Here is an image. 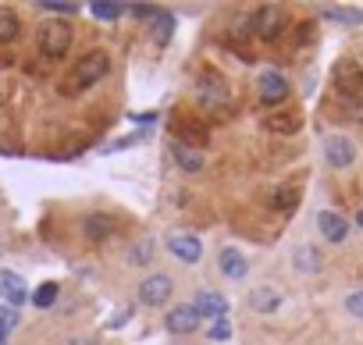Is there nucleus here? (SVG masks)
Segmentation results:
<instances>
[{
  "mask_svg": "<svg viewBox=\"0 0 363 345\" xmlns=\"http://www.w3.org/2000/svg\"><path fill=\"white\" fill-rule=\"evenodd\" d=\"M107 72H111V61H107V54H100V50H96V54H86V57L75 64V72H72V75H75V82H68V86H65V93L86 89V86L100 82Z\"/></svg>",
  "mask_w": 363,
  "mask_h": 345,
  "instance_id": "f257e3e1",
  "label": "nucleus"
},
{
  "mask_svg": "<svg viewBox=\"0 0 363 345\" xmlns=\"http://www.w3.org/2000/svg\"><path fill=\"white\" fill-rule=\"evenodd\" d=\"M68 47H72V26L61 22V18L43 22V29H40V50L47 57H61V54H68Z\"/></svg>",
  "mask_w": 363,
  "mask_h": 345,
  "instance_id": "f03ea898",
  "label": "nucleus"
},
{
  "mask_svg": "<svg viewBox=\"0 0 363 345\" xmlns=\"http://www.w3.org/2000/svg\"><path fill=\"white\" fill-rule=\"evenodd\" d=\"M171 292H174V281H171L167 274H150V278L139 285V302H146V306H160V302L171 299Z\"/></svg>",
  "mask_w": 363,
  "mask_h": 345,
  "instance_id": "7ed1b4c3",
  "label": "nucleus"
},
{
  "mask_svg": "<svg viewBox=\"0 0 363 345\" xmlns=\"http://www.w3.org/2000/svg\"><path fill=\"white\" fill-rule=\"evenodd\" d=\"M335 86H338L342 96L356 100V96L363 93V68H359L356 61H342V64L335 68Z\"/></svg>",
  "mask_w": 363,
  "mask_h": 345,
  "instance_id": "20e7f679",
  "label": "nucleus"
},
{
  "mask_svg": "<svg viewBox=\"0 0 363 345\" xmlns=\"http://www.w3.org/2000/svg\"><path fill=\"white\" fill-rule=\"evenodd\" d=\"M281 29H285V15H281L278 8H260V11L253 15V33H257L260 40H278Z\"/></svg>",
  "mask_w": 363,
  "mask_h": 345,
  "instance_id": "39448f33",
  "label": "nucleus"
},
{
  "mask_svg": "<svg viewBox=\"0 0 363 345\" xmlns=\"http://www.w3.org/2000/svg\"><path fill=\"white\" fill-rule=\"evenodd\" d=\"M324 160H328L331 167H349V164L356 160V146H352L345 135H331V139L324 142Z\"/></svg>",
  "mask_w": 363,
  "mask_h": 345,
  "instance_id": "423d86ee",
  "label": "nucleus"
},
{
  "mask_svg": "<svg viewBox=\"0 0 363 345\" xmlns=\"http://www.w3.org/2000/svg\"><path fill=\"white\" fill-rule=\"evenodd\" d=\"M0 299H4L11 310H15V306H22V302L29 299L26 281H22L18 274H11V271H0Z\"/></svg>",
  "mask_w": 363,
  "mask_h": 345,
  "instance_id": "0eeeda50",
  "label": "nucleus"
},
{
  "mask_svg": "<svg viewBox=\"0 0 363 345\" xmlns=\"http://www.w3.org/2000/svg\"><path fill=\"white\" fill-rule=\"evenodd\" d=\"M171 253L182 260V264H200V256H203V242L196 239V235H171Z\"/></svg>",
  "mask_w": 363,
  "mask_h": 345,
  "instance_id": "6e6552de",
  "label": "nucleus"
},
{
  "mask_svg": "<svg viewBox=\"0 0 363 345\" xmlns=\"http://www.w3.org/2000/svg\"><path fill=\"white\" fill-rule=\"evenodd\" d=\"M193 310H196V317L203 320V317H225V310H228V299L221 295V292H196V299H193Z\"/></svg>",
  "mask_w": 363,
  "mask_h": 345,
  "instance_id": "1a4fd4ad",
  "label": "nucleus"
},
{
  "mask_svg": "<svg viewBox=\"0 0 363 345\" xmlns=\"http://www.w3.org/2000/svg\"><path fill=\"white\" fill-rule=\"evenodd\" d=\"M289 96V82H285V75H278V72H264L260 75V100L264 103H281Z\"/></svg>",
  "mask_w": 363,
  "mask_h": 345,
  "instance_id": "9d476101",
  "label": "nucleus"
},
{
  "mask_svg": "<svg viewBox=\"0 0 363 345\" xmlns=\"http://www.w3.org/2000/svg\"><path fill=\"white\" fill-rule=\"evenodd\" d=\"M317 225H320V235L328 242H345V235H349V221L342 214H335V210H324L317 217Z\"/></svg>",
  "mask_w": 363,
  "mask_h": 345,
  "instance_id": "9b49d317",
  "label": "nucleus"
},
{
  "mask_svg": "<svg viewBox=\"0 0 363 345\" xmlns=\"http://www.w3.org/2000/svg\"><path fill=\"white\" fill-rule=\"evenodd\" d=\"M218 267H221L225 278H235V281H242V278L250 274V264H246V256H242L239 249H221Z\"/></svg>",
  "mask_w": 363,
  "mask_h": 345,
  "instance_id": "f8f14e48",
  "label": "nucleus"
},
{
  "mask_svg": "<svg viewBox=\"0 0 363 345\" xmlns=\"http://www.w3.org/2000/svg\"><path fill=\"white\" fill-rule=\"evenodd\" d=\"M164 324H167V331H174V334H189V331L200 327V317H196L193 306H182V310H171Z\"/></svg>",
  "mask_w": 363,
  "mask_h": 345,
  "instance_id": "ddd939ff",
  "label": "nucleus"
},
{
  "mask_svg": "<svg viewBox=\"0 0 363 345\" xmlns=\"http://www.w3.org/2000/svg\"><path fill=\"white\" fill-rule=\"evenodd\" d=\"M171 157L178 160V167H182V171H189V175H196V171H203V157H200V149H193V146L171 142Z\"/></svg>",
  "mask_w": 363,
  "mask_h": 345,
  "instance_id": "4468645a",
  "label": "nucleus"
},
{
  "mask_svg": "<svg viewBox=\"0 0 363 345\" xmlns=\"http://www.w3.org/2000/svg\"><path fill=\"white\" fill-rule=\"evenodd\" d=\"M82 228H86V239L100 242V239H107V235L114 232V217H111V214H89Z\"/></svg>",
  "mask_w": 363,
  "mask_h": 345,
  "instance_id": "2eb2a0df",
  "label": "nucleus"
},
{
  "mask_svg": "<svg viewBox=\"0 0 363 345\" xmlns=\"http://www.w3.org/2000/svg\"><path fill=\"white\" fill-rule=\"evenodd\" d=\"M200 96L207 100V107H225V100H228V93H225V86L218 82L214 72H207V82L200 86Z\"/></svg>",
  "mask_w": 363,
  "mask_h": 345,
  "instance_id": "dca6fc26",
  "label": "nucleus"
},
{
  "mask_svg": "<svg viewBox=\"0 0 363 345\" xmlns=\"http://www.w3.org/2000/svg\"><path fill=\"white\" fill-rule=\"evenodd\" d=\"M264 125H267L271 132L292 135V132H299V125H303V121H299V114H296V111H281V114H271V118H267Z\"/></svg>",
  "mask_w": 363,
  "mask_h": 345,
  "instance_id": "f3484780",
  "label": "nucleus"
},
{
  "mask_svg": "<svg viewBox=\"0 0 363 345\" xmlns=\"http://www.w3.org/2000/svg\"><path fill=\"white\" fill-rule=\"evenodd\" d=\"M250 306H253L257 313H274V310L281 306V292H274V288H257V292L250 295Z\"/></svg>",
  "mask_w": 363,
  "mask_h": 345,
  "instance_id": "a211bd4d",
  "label": "nucleus"
},
{
  "mask_svg": "<svg viewBox=\"0 0 363 345\" xmlns=\"http://www.w3.org/2000/svg\"><path fill=\"white\" fill-rule=\"evenodd\" d=\"M174 128H178V135H182V146L186 142H207V128L200 125V121H189V118H182V121H174Z\"/></svg>",
  "mask_w": 363,
  "mask_h": 345,
  "instance_id": "6ab92c4d",
  "label": "nucleus"
},
{
  "mask_svg": "<svg viewBox=\"0 0 363 345\" xmlns=\"http://www.w3.org/2000/svg\"><path fill=\"white\" fill-rule=\"evenodd\" d=\"M296 267H299V274H317V267H320L317 249L313 246H299L296 249Z\"/></svg>",
  "mask_w": 363,
  "mask_h": 345,
  "instance_id": "aec40b11",
  "label": "nucleus"
},
{
  "mask_svg": "<svg viewBox=\"0 0 363 345\" xmlns=\"http://www.w3.org/2000/svg\"><path fill=\"white\" fill-rule=\"evenodd\" d=\"M18 36V15L11 8H0V43H11Z\"/></svg>",
  "mask_w": 363,
  "mask_h": 345,
  "instance_id": "412c9836",
  "label": "nucleus"
},
{
  "mask_svg": "<svg viewBox=\"0 0 363 345\" xmlns=\"http://www.w3.org/2000/svg\"><path fill=\"white\" fill-rule=\"evenodd\" d=\"M271 203H274V210H292V207L299 203V189H296V186H281Z\"/></svg>",
  "mask_w": 363,
  "mask_h": 345,
  "instance_id": "4be33fe9",
  "label": "nucleus"
},
{
  "mask_svg": "<svg viewBox=\"0 0 363 345\" xmlns=\"http://www.w3.org/2000/svg\"><path fill=\"white\" fill-rule=\"evenodd\" d=\"M33 302H36L40 310H50V306L57 302V285H54V281H43V285L36 288V295H33Z\"/></svg>",
  "mask_w": 363,
  "mask_h": 345,
  "instance_id": "5701e85b",
  "label": "nucleus"
},
{
  "mask_svg": "<svg viewBox=\"0 0 363 345\" xmlns=\"http://www.w3.org/2000/svg\"><path fill=\"white\" fill-rule=\"evenodd\" d=\"M11 327H18V310L0 306V345L8 341V331H11Z\"/></svg>",
  "mask_w": 363,
  "mask_h": 345,
  "instance_id": "b1692460",
  "label": "nucleus"
},
{
  "mask_svg": "<svg viewBox=\"0 0 363 345\" xmlns=\"http://www.w3.org/2000/svg\"><path fill=\"white\" fill-rule=\"evenodd\" d=\"M171 29H174V18H171V15H157L153 43H157V47H164V43H167V36H171Z\"/></svg>",
  "mask_w": 363,
  "mask_h": 345,
  "instance_id": "393cba45",
  "label": "nucleus"
},
{
  "mask_svg": "<svg viewBox=\"0 0 363 345\" xmlns=\"http://www.w3.org/2000/svg\"><path fill=\"white\" fill-rule=\"evenodd\" d=\"M128 260H132V264H150V260H153V242H150V239L135 242L132 253H128Z\"/></svg>",
  "mask_w": 363,
  "mask_h": 345,
  "instance_id": "a878e982",
  "label": "nucleus"
},
{
  "mask_svg": "<svg viewBox=\"0 0 363 345\" xmlns=\"http://www.w3.org/2000/svg\"><path fill=\"white\" fill-rule=\"evenodd\" d=\"M89 11H93L96 18H104V22H111V18H118V15H121L125 8H121V4H93Z\"/></svg>",
  "mask_w": 363,
  "mask_h": 345,
  "instance_id": "bb28decb",
  "label": "nucleus"
},
{
  "mask_svg": "<svg viewBox=\"0 0 363 345\" xmlns=\"http://www.w3.org/2000/svg\"><path fill=\"white\" fill-rule=\"evenodd\" d=\"M207 334H211V341H225V338L232 334V324H228L225 317H218V320H214V327H211Z\"/></svg>",
  "mask_w": 363,
  "mask_h": 345,
  "instance_id": "cd10ccee",
  "label": "nucleus"
},
{
  "mask_svg": "<svg viewBox=\"0 0 363 345\" xmlns=\"http://www.w3.org/2000/svg\"><path fill=\"white\" fill-rule=\"evenodd\" d=\"M345 310H349L352 317H359V320H363V292H352V295L345 299Z\"/></svg>",
  "mask_w": 363,
  "mask_h": 345,
  "instance_id": "c85d7f7f",
  "label": "nucleus"
},
{
  "mask_svg": "<svg viewBox=\"0 0 363 345\" xmlns=\"http://www.w3.org/2000/svg\"><path fill=\"white\" fill-rule=\"evenodd\" d=\"M47 8H50V11H61V15H75V11H79L75 4H47Z\"/></svg>",
  "mask_w": 363,
  "mask_h": 345,
  "instance_id": "c756f323",
  "label": "nucleus"
},
{
  "mask_svg": "<svg viewBox=\"0 0 363 345\" xmlns=\"http://www.w3.org/2000/svg\"><path fill=\"white\" fill-rule=\"evenodd\" d=\"M68 345H96L93 338H75V341H68Z\"/></svg>",
  "mask_w": 363,
  "mask_h": 345,
  "instance_id": "7c9ffc66",
  "label": "nucleus"
},
{
  "mask_svg": "<svg viewBox=\"0 0 363 345\" xmlns=\"http://www.w3.org/2000/svg\"><path fill=\"white\" fill-rule=\"evenodd\" d=\"M356 225H359V228H363V210H359V214H356Z\"/></svg>",
  "mask_w": 363,
  "mask_h": 345,
  "instance_id": "2f4dec72",
  "label": "nucleus"
}]
</instances>
